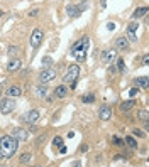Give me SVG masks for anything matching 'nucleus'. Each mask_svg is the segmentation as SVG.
I'll return each mask as SVG.
<instances>
[{"label":"nucleus","instance_id":"f257e3e1","mask_svg":"<svg viewBox=\"0 0 149 167\" xmlns=\"http://www.w3.org/2000/svg\"><path fill=\"white\" fill-rule=\"evenodd\" d=\"M19 150V140L12 135H3L0 139V160L10 159Z\"/></svg>","mask_w":149,"mask_h":167},{"label":"nucleus","instance_id":"f03ea898","mask_svg":"<svg viewBox=\"0 0 149 167\" xmlns=\"http://www.w3.org/2000/svg\"><path fill=\"white\" fill-rule=\"evenodd\" d=\"M78 76H80V66H78V64H69L66 74L63 76V83H64V85H68V83H69L71 86H74V85H76Z\"/></svg>","mask_w":149,"mask_h":167},{"label":"nucleus","instance_id":"7ed1b4c3","mask_svg":"<svg viewBox=\"0 0 149 167\" xmlns=\"http://www.w3.org/2000/svg\"><path fill=\"white\" fill-rule=\"evenodd\" d=\"M15 106H17V103H15V100L12 98V96L0 100V113H2V115L12 113V111L15 110Z\"/></svg>","mask_w":149,"mask_h":167},{"label":"nucleus","instance_id":"20e7f679","mask_svg":"<svg viewBox=\"0 0 149 167\" xmlns=\"http://www.w3.org/2000/svg\"><path fill=\"white\" fill-rule=\"evenodd\" d=\"M56 78V69L54 68H44L43 71L39 73V83L41 85H48L49 81H53V79Z\"/></svg>","mask_w":149,"mask_h":167},{"label":"nucleus","instance_id":"39448f33","mask_svg":"<svg viewBox=\"0 0 149 167\" xmlns=\"http://www.w3.org/2000/svg\"><path fill=\"white\" fill-rule=\"evenodd\" d=\"M43 39H44V32L41 31V29H34L31 34V39H29V42H31V47L32 49H37L41 44H43Z\"/></svg>","mask_w":149,"mask_h":167},{"label":"nucleus","instance_id":"423d86ee","mask_svg":"<svg viewBox=\"0 0 149 167\" xmlns=\"http://www.w3.org/2000/svg\"><path fill=\"white\" fill-rule=\"evenodd\" d=\"M88 46H90V37L85 36V37H81L78 42L73 44L71 51H78V49H80V51H88Z\"/></svg>","mask_w":149,"mask_h":167},{"label":"nucleus","instance_id":"0eeeda50","mask_svg":"<svg viewBox=\"0 0 149 167\" xmlns=\"http://www.w3.org/2000/svg\"><path fill=\"white\" fill-rule=\"evenodd\" d=\"M112 116V108L109 105H102L100 110H98V118L102 120V122H109Z\"/></svg>","mask_w":149,"mask_h":167},{"label":"nucleus","instance_id":"6e6552de","mask_svg":"<svg viewBox=\"0 0 149 167\" xmlns=\"http://www.w3.org/2000/svg\"><path fill=\"white\" fill-rule=\"evenodd\" d=\"M115 56H117V51H115V49H107V51L102 52L100 59H102L103 64H110V62L115 59Z\"/></svg>","mask_w":149,"mask_h":167},{"label":"nucleus","instance_id":"1a4fd4ad","mask_svg":"<svg viewBox=\"0 0 149 167\" xmlns=\"http://www.w3.org/2000/svg\"><path fill=\"white\" fill-rule=\"evenodd\" d=\"M12 137H15L19 142H26V140L29 139V132L26 130V128H14Z\"/></svg>","mask_w":149,"mask_h":167},{"label":"nucleus","instance_id":"9d476101","mask_svg":"<svg viewBox=\"0 0 149 167\" xmlns=\"http://www.w3.org/2000/svg\"><path fill=\"white\" fill-rule=\"evenodd\" d=\"M129 46H131V42L127 41L126 36H121V37H117V39H115V47H117L119 51H127V49H129Z\"/></svg>","mask_w":149,"mask_h":167},{"label":"nucleus","instance_id":"9b49d317","mask_svg":"<svg viewBox=\"0 0 149 167\" xmlns=\"http://www.w3.org/2000/svg\"><path fill=\"white\" fill-rule=\"evenodd\" d=\"M39 120H41V113H39L37 110H31V111L26 115V122H29L31 125H36Z\"/></svg>","mask_w":149,"mask_h":167},{"label":"nucleus","instance_id":"f8f14e48","mask_svg":"<svg viewBox=\"0 0 149 167\" xmlns=\"http://www.w3.org/2000/svg\"><path fill=\"white\" fill-rule=\"evenodd\" d=\"M20 66H22L20 59H17V57H12V59L9 61V64H7V71H9V73H15V71L20 69Z\"/></svg>","mask_w":149,"mask_h":167},{"label":"nucleus","instance_id":"ddd939ff","mask_svg":"<svg viewBox=\"0 0 149 167\" xmlns=\"http://www.w3.org/2000/svg\"><path fill=\"white\" fill-rule=\"evenodd\" d=\"M68 93H69V90H68L66 85H59V86H56V90H54V96L56 98H66Z\"/></svg>","mask_w":149,"mask_h":167},{"label":"nucleus","instance_id":"4468645a","mask_svg":"<svg viewBox=\"0 0 149 167\" xmlns=\"http://www.w3.org/2000/svg\"><path fill=\"white\" fill-rule=\"evenodd\" d=\"M81 10H83V7H76V5H68L66 7V14H68V17H78Z\"/></svg>","mask_w":149,"mask_h":167},{"label":"nucleus","instance_id":"2eb2a0df","mask_svg":"<svg viewBox=\"0 0 149 167\" xmlns=\"http://www.w3.org/2000/svg\"><path fill=\"white\" fill-rule=\"evenodd\" d=\"M134 106H136L134 100H127V101H122L121 103V111H122V113H124V111H131Z\"/></svg>","mask_w":149,"mask_h":167},{"label":"nucleus","instance_id":"dca6fc26","mask_svg":"<svg viewBox=\"0 0 149 167\" xmlns=\"http://www.w3.org/2000/svg\"><path fill=\"white\" fill-rule=\"evenodd\" d=\"M147 7H139V9H136L134 12H132V19H141V17H144V15H146L147 14Z\"/></svg>","mask_w":149,"mask_h":167},{"label":"nucleus","instance_id":"f3484780","mask_svg":"<svg viewBox=\"0 0 149 167\" xmlns=\"http://www.w3.org/2000/svg\"><path fill=\"white\" fill-rule=\"evenodd\" d=\"M31 160H32V154L31 152H26V154H22L19 159V164L20 165H29L31 164Z\"/></svg>","mask_w":149,"mask_h":167},{"label":"nucleus","instance_id":"a211bd4d","mask_svg":"<svg viewBox=\"0 0 149 167\" xmlns=\"http://www.w3.org/2000/svg\"><path fill=\"white\" fill-rule=\"evenodd\" d=\"M7 95L12 96V98H17V96L22 95V90H20V86H10L9 91H7Z\"/></svg>","mask_w":149,"mask_h":167},{"label":"nucleus","instance_id":"6ab92c4d","mask_svg":"<svg viewBox=\"0 0 149 167\" xmlns=\"http://www.w3.org/2000/svg\"><path fill=\"white\" fill-rule=\"evenodd\" d=\"M136 86H137V88H147V86H149L147 76H141V78L136 79Z\"/></svg>","mask_w":149,"mask_h":167},{"label":"nucleus","instance_id":"aec40b11","mask_svg":"<svg viewBox=\"0 0 149 167\" xmlns=\"http://www.w3.org/2000/svg\"><path fill=\"white\" fill-rule=\"evenodd\" d=\"M36 95L39 98H44L48 95V88H46V85H43V86H37V90H36Z\"/></svg>","mask_w":149,"mask_h":167},{"label":"nucleus","instance_id":"412c9836","mask_svg":"<svg viewBox=\"0 0 149 167\" xmlns=\"http://www.w3.org/2000/svg\"><path fill=\"white\" fill-rule=\"evenodd\" d=\"M73 56L76 57V61H85V57H86V51H80V49H78V51H73Z\"/></svg>","mask_w":149,"mask_h":167},{"label":"nucleus","instance_id":"4be33fe9","mask_svg":"<svg viewBox=\"0 0 149 167\" xmlns=\"http://www.w3.org/2000/svg\"><path fill=\"white\" fill-rule=\"evenodd\" d=\"M137 118L142 120V122H147L149 120V111L147 110H139L137 111Z\"/></svg>","mask_w":149,"mask_h":167},{"label":"nucleus","instance_id":"5701e85b","mask_svg":"<svg viewBox=\"0 0 149 167\" xmlns=\"http://www.w3.org/2000/svg\"><path fill=\"white\" fill-rule=\"evenodd\" d=\"M126 37H127V41H129V42H137V32H132V31H127V34H126Z\"/></svg>","mask_w":149,"mask_h":167},{"label":"nucleus","instance_id":"b1692460","mask_svg":"<svg viewBox=\"0 0 149 167\" xmlns=\"http://www.w3.org/2000/svg\"><path fill=\"white\" fill-rule=\"evenodd\" d=\"M93 100H95V95L88 93V95H85V96L81 98V101H83V103H93Z\"/></svg>","mask_w":149,"mask_h":167},{"label":"nucleus","instance_id":"393cba45","mask_svg":"<svg viewBox=\"0 0 149 167\" xmlns=\"http://www.w3.org/2000/svg\"><path fill=\"white\" fill-rule=\"evenodd\" d=\"M126 144L129 145L131 149H136V147H137V142L132 139V137H126Z\"/></svg>","mask_w":149,"mask_h":167},{"label":"nucleus","instance_id":"a878e982","mask_svg":"<svg viewBox=\"0 0 149 167\" xmlns=\"http://www.w3.org/2000/svg\"><path fill=\"white\" fill-rule=\"evenodd\" d=\"M7 52H9V56H10V57H15V56H17V52H19V47H15V46H10Z\"/></svg>","mask_w":149,"mask_h":167},{"label":"nucleus","instance_id":"bb28decb","mask_svg":"<svg viewBox=\"0 0 149 167\" xmlns=\"http://www.w3.org/2000/svg\"><path fill=\"white\" fill-rule=\"evenodd\" d=\"M117 69L121 71V73H122V71H126V62H124L122 57H119V59H117Z\"/></svg>","mask_w":149,"mask_h":167},{"label":"nucleus","instance_id":"cd10ccee","mask_svg":"<svg viewBox=\"0 0 149 167\" xmlns=\"http://www.w3.org/2000/svg\"><path fill=\"white\" fill-rule=\"evenodd\" d=\"M46 139H48V135H46V133H43V135H39V137H37V140H36V145L39 147L41 144H44V142H46Z\"/></svg>","mask_w":149,"mask_h":167},{"label":"nucleus","instance_id":"c85d7f7f","mask_svg":"<svg viewBox=\"0 0 149 167\" xmlns=\"http://www.w3.org/2000/svg\"><path fill=\"white\" fill-rule=\"evenodd\" d=\"M137 29H139L137 22H131L129 26H127V31H132V32H137Z\"/></svg>","mask_w":149,"mask_h":167},{"label":"nucleus","instance_id":"c756f323","mask_svg":"<svg viewBox=\"0 0 149 167\" xmlns=\"http://www.w3.org/2000/svg\"><path fill=\"white\" fill-rule=\"evenodd\" d=\"M137 95H139V88H137V86H134V88L129 90V96H131V98H136Z\"/></svg>","mask_w":149,"mask_h":167},{"label":"nucleus","instance_id":"7c9ffc66","mask_svg":"<svg viewBox=\"0 0 149 167\" xmlns=\"http://www.w3.org/2000/svg\"><path fill=\"white\" fill-rule=\"evenodd\" d=\"M53 145H54V147H61V145H63V139H61V137H54V139H53Z\"/></svg>","mask_w":149,"mask_h":167},{"label":"nucleus","instance_id":"2f4dec72","mask_svg":"<svg viewBox=\"0 0 149 167\" xmlns=\"http://www.w3.org/2000/svg\"><path fill=\"white\" fill-rule=\"evenodd\" d=\"M37 15H39V9H32L29 12V17H37Z\"/></svg>","mask_w":149,"mask_h":167},{"label":"nucleus","instance_id":"473e14b6","mask_svg":"<svg viewBox=\"0 0 149 167\" xmlns=\"http://www.w3.org/2000/svg\"><path fill=\"white\" fill-rule=\"evenodd\" d=\"M142 66H149V54H144L142 56Z\"/></svg>","mask_w":149,"mask_h":167},{"label":"nucleus","instance_id":"72a5a7b5","mask_svg":"<svg viewBox=\"0 0 149 167\" xmlns=\"http://www.w3.org/2000/svg\"><path fill=\"white\" fill-rule=\"evenodd\" d=\"M132 133H134V135H136V137H146V133H142V132H141V130H134V132H132Z\"/></svg>","mask_w":149,"mask_h":167},{"label":"nucleus","instance_id":"f704fd0d","mask_svg":"<svg viewBox=\"0 0 149 167\" xmlns=\"http://www.w3.org/2000/svg\"><path fill=\"white\" fill-rule=\"evenodd\" d=\"M43 62L46 64L44 68H49V64H51V59H49V57H44V59H43Z\"/></svg>","mask_w":149,"mask_h":167},{"label":"nucleus","instance_id":"c9c22d12","mask_svg":"<svg viewBox=\"0 0 149 167\" xmlns=\"http://www.w3.org/2000/svg\"><path fill=\"white\" fill-rule=\"evenodd\" d=\"M107 29H109V31H114V29H115V24H114V22H109V24H107Z\"/></svg>","mask_w":149,"mask_h":167},{"label":"nucleus","instance_id":"e433bc0d","mask_svg":"<svg viewBox=\"0 0 149 167\" xmlns=\"http://www.w3.org/2000/svg\"><path fill=\"white\" fill-rule=\"evenodd\" d=\"M114 144H117V145H122V144H124V142H122L121 139H114Z\"/></svg>","mask_w":149,"mask_h":167},{"label":"nucleus","instance_id":"4c0bfd02","mask_svg":"<svg viewBox=\"0 0 149 167\" xmlns=\"http://www.w3.org/2000/svg\"><path fill=\"white\" fill-rule=\"evenodd\" d=\"M58 149H59L61 154H66V147H64V145H61V147H58Z\"/></svg>","mask_w":149,"mask_h":167},{"label":"nucleus","instance_id":"58836bf2","mask_svg":"<svg viewBox=\"0 0 149 167\" xmlns=\"http://www.w3.org/2000/svg\"><path fill=\"white\" fill-rule=\"evenodd\" d=\"M86 150H88V147H86V145H81V147H80V152H86Z\"/></svg>","mask_w":149,"mask_h":167},{"label":"nucleus","instance_id":"ea45409f","mask_svg":"<svg viewBox=\"0 0 149 167\" xmlns=\"http://www.w3.org/2000/svg\"><path fill=\"white\" fill-rule=\"evenodd\" d=\"M100 3H102V5H105V3H107V0H100Z\"/></svg>","mask_w":149,"mask_h":167},{"label":"nucleus","instance_id":"a19ab883","mask_svg":"<svg viewBox=\"0 0 149 167\" xmlns=\"http://www.w3.org/2000/svg\"><path fill=\"white\" fill-rule=\"evenodd\" d=\"M2 15H3V12H2V10H0V17H2Z\"/></svg>","mask_w":149,"mask_h":167},{"label":"nucleus","instance_id":"79ce46f5","mask_svg":"<svg viewBox=\"0 0 149 167\" xmlns=\"http://www.w3.org/2000/svg\"><path fill=\"white\" fill-rule=\"evenodd\" d=\"M0 98H2V91H0Z\"/></svg>","mask_w":149,"mask_h":167}]
</instances>
